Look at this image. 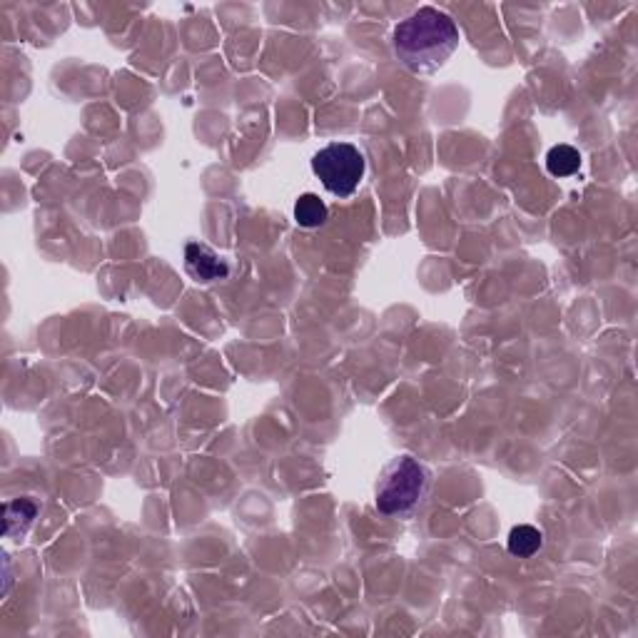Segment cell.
Instances as JSON below:
<instances>
[{"instance_id":"8992f818","label":"cell","mask_w":638,"mask_h":638,"mask_svg":"<svg viewBox=\"0 0 638 638\" xmlns=\"http://www.w3.org/2000/svg\"><path fill=\"white\" fill-rule=\"evenodd\" d=\"M329 220V210L324 205V200L315 192H305V195L297 197L295 202V222L305 230H317L324 222Z\"/></svg>"},{"instance_id":"6da1fadb","label":"cell","mask_w":638,"mask_h":638,"mask_svg":"<svg viewBox=\"0 0 638 638\" xmlns=\"http://www.w3.org/2000/svg\"><path fill=\"white\" fill-rule=\"evenodd\" d=\"M392 48L409 73H437L459 48V28L444 10L424 5L399 20L392 33Z\"/></svg>"},{"instance_id":"5b68a950","label":"cell","mask_w":638,"mask_h":638,"mask_svg":"<svg viewBox=\"0 0 638 638\" xmlns=\"http://www.w3.org/2000/svg\"><path fill=\"white\" fill-rule=\"evenodd\" d=\"M38 516V504L33 499H13L3 504V534L8 539H23Z\"/></svg>"},{"instance_id":"7a4b0ae2","label":"cell","mask_w":638,"mask_h":638,"mask_svg":"<svg viewBox=\"0 0 638 638\" xmlns=\"http://www.w3.org/2000/svg\"><path fill=\"white\" fill-rule=\"evenodd\" d=\"M432 489V474L419 459L402 454L384 467L377 481L374 506L384 516H409L424 504Z\"/></svg>"},{"instance_id":"3957f363","label":"cell","mask_w":638,"mask_h":638,"mask_svg":"<svg viewBox=\"0 0 638 638\" xmlns=\"http://www.w3.org/2000/svg\"><path fill=\"white\" fill-rule=\"evenodd\" d=\"M364 170H367V160L352 143H332L312 158V172L319 177L324 190L339 200L357 192Z\"/></svg>"},{"instance_id":"ba28073f","label":"cell","mask_w":638,"mask_h":638,"mask_svg":"<svg viewBox=\"0 0 638 638\" xmlns=\"http://www.w3.org/2000/svg\"><path fill=\"white\" fill-rule=\"evenodd\" d=\"M581 167V153L571 145H554L546 155V170L554 177H571L579 172Z\"/></svg>"},{"instance_id":"52a82bcc","label":"cell","mask_w":638,"mask_h":638,"mask_svg":"<svg viewBox=\"0 0 638 638\" xmlns=\"http://www.w3.org/2000/svg\"><path fill=\"white\" fill-rule=\"evenodd\" d=\"M509 554L511 556H519V559H531V556L536 554V551L544 546V534H541L536 526H529V524H521V526H514L509 534Z\"/></svg>"},{"instance_id":"277c9868","label":"cell","mask_w":638,"mask_h":638,"mask_svg":"<svg viewBox=\"0 0 638 638\" xmlns=\"http://www.w3.org/2000/svg\"><path fill=\"white\" fill-rule=\"evenodd\" d=\"M185 270L202 285L225 280L230 275V265L205 242H187L185 247Z\"/></svg>"}]
</instances>
